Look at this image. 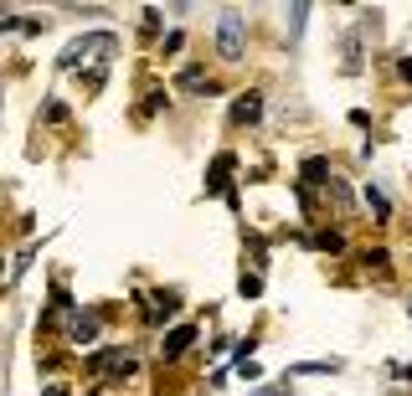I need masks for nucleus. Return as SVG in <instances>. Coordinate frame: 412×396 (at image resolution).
<instances>
[{"label": "nucleus", "mask_w": 412, "mask_h": 396, "mask_svg": "<svg viewBox=\"0 0 412 396\" xmlns=\"http://www.w3.org/2000/svg\"><path fill=\"white\" fill-rule=\"evenodd\" d=\"M119 52V41L108 36V31H88V36H78V41H68V52H62V68H83V62H103V57H114Z\"/></svg>", "instance_id": "nucleus-1"}, {"label": "nucleus", "mask_w": 412, "mask_h": 396, "mask_svg": "<svg viewBox=\"0 0 412 396\" xmlns=\"http://www.w3.org/2000/svg\"><path fill=\"white\" fill-rule=\"evenodd\" d=\"M216 52H222V62H243V52H248L243 11H222V21H216Z\"/></svg>", "instance_id": "nucleus-2"}, {"label": "nucleus", "mask_w": 412, "mask_h": 396, "mask_svg": "<svg viewBox=\"0 0 412 396\" xmlns=\"http://www.w3.org/2000/svg\"><path fill=\"white\" fill-rule=\"evenodd\" d=\"M88 370H108L114 381H124L129 370H134V360H129L124 350H93V355H88Z\"/></svg>", "instance_id": "nucleus-3"}, {"label": "nucleus", "mask_w": 412, "mask_h": 396, "mask_svg": "<svg viewBox=\"0 0 412 396\" xmlns=\"http://www.w3.org/2000/svg\"><path fill=\"white\" fill-rule=\"evenodd\" d=\"M191 345H196V324H176V329H170V335H165L160 355H165V360H181V355H186Z\"/></svg>", "instance_id": "nucleus-4"}, {"label": "nucleus", "mask_w": 412, "mask_h": 396, "mask_svg": "<svg viewBox=\"0 0 412 396\" xmlns=\"http://www.w3.org/2000/svg\"><path fill=\"white\" fill-rule=\"evenodd\" d=\"M98 329H103V319H98L93 309H83V314H73V324H68V340H73V345H93Z\"/></svg>", "instance_id": "nucleus-5"}, {"label": "nucleus", "mask_w": 412, "mask_h": 396, "mask_svg": "<svg viewBox=\"0 0 412 396\" xmlns=\"http://www.w3.org/2000/svg\"><path fill=\"white\" fill-rule=\"evenodd\" d=\"M232 165H237L232 155H216V160H211V181H206V191H222L227 201L237 206V196H232V186H227V175H232Z\"/></svg>", "instance_id": "nucleus-6"}, {"label": "nucleus", "mask_w": 412, "mask_h": 396, "mask_svg": "<svg viewBox=\"0 0 412 396\" xmlns=\"http://www.w3.org/2000/svg\"><path fill=\"white\" fill-rule=\"evenodd\" d=\"M258 114H263V93H243L232 103V119L237 124H258Z\"/></svg>", "instance_id": "nucleus-7"}, {"label": "nucleus", "mask_w": 412, "mask_h": 396, "mask_svg": "<svg viewBox=\"0 0 412 396\" xmlns=\"http://www.w3.org/2000/svg\"><path fill=\"white\" fill-rule=\"evenodd\" d=\"M181 87H186V93H211V77H206L201 68H186V73H181Z\"/></svg>", "instance_id": "nucleus-8"}, {"label": "nucleus", "mask_w": 412, "mask_h": 396, "mask_svg": "<svg viewBox=\"0 0 412 396\" xmlns=\"http://www.w3.org/2000/svg\"><path fill=\"white\" fill-rule=\"evenodd\" d=\"M324 175H330V160H305V186H330V181H324Z\"/></svg>", "instance_id": "nucleus-9"}, {"label": "nucleus", "mask_w": 412, "mask_h": 396, "mask_svg": "<svg viewBox=\"0 0 412 396\" xmlns=\"http://www.w3.org/2000/svg\"><path fill=\"white\" fill-rule=\"evenodd\" d=\"M305 242H310V247H319V252H340V247H345L340 232H310Z\"/></svg>", "instance_id": "nucleus-10"}, {"label": "nucleus", "mask_w": 412, "mask_h": 396, "mask_svg": "<svg viewBox=\"0 0 412 396\" xmlns=\"http://www.w3.org/2000/svg\"><path fill=\"white\" fill-rule=\"evenodd\" d=\"M237 294H243V299H258V294H263V278H258V273H243V278H237Z\"/></svg>", "instance_id": "nucleus-11"}, {"label": "nucleus", "mask_w": 412, "mask_h": 396, "mask_svg": "<svg viewBox=\"0 0 412 396\" xmlns=\"http://www.w3.org/2000/svg\"><path fill=\"white\" fill-rule=\"evenodd\" d=\"M366 206H371L376 216H392V201H386V196H381L376 186H366Z\"/></svg>", "instance_id": "nucleus-12"}, {"label": "nucleus", "mask_w": 412, "mask_h": 396, "mask_svg": "<svg viewBox=\"0 0 412 396\" xmlns=\"http://www.w3.org/2000/svg\"><path fill=\"white\" fill-rule=\"evenodd\" d=\"M324 370H335V360H310V365H294V376H324Z\"/></svg>", "instance_id": "nucleus-13"}, {"label": "nucleus", "mask_w": 412, "mask_h": 396, "mask_svg": "<svg viewBox=\"0 0 412 396\" xmlns=\"http://www.w3.org/2000/svg\"><path fill=\"white\" fill-rule=\"evenodd\" d=\"M253 396H289V386H263V391H253Z\"/></svg>", "instance_id": "nucleus-14"}, {"label": "nucleus", "mask_w": 412, "mask_h": 396, "mask_svg": "<svg viewBox=\"0 0 412 396\" xmlns=\"http://www.w3.org/2000/svg\"><path fill=\"white\" fill-rule=\"evenodd\" d=\"M397 73H402V77H412V57H402V62H397Z\"/></svg>", "instance_id": "nucleus-15"}, {"label": "nucleus", "mask_w": 412, "mask_h": 396, "mask_svg": "<svg viewBox=\"0 0 412 396\" xmlns=\"http://www.w3.org/2000/svg\"><path fill=\"white\" fill-rule=\"evenodd\" d=\"M47 396H73V391H68V386H62V381H57V386H47Z\"/></svg>", "instance_id": "nucleus-16"}, {"label": "nucleus", "mask_w": 412, "mask_h": 396, "mask_svg": "<svg viewBox=\"0 0 412 396\" xmlns=\"http://www.w3.org/2000/svg\"><path fill=\"white\" fill-rule=\"evenodd\" d=\"M407 314H412V304H407Z\"/></svg>", "instance_id": "nucleus-17"}]
</instances>
